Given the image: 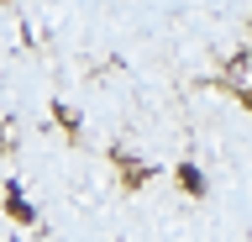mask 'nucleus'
<instances>
[{"label":"nucleus","instance_id":"obj_1","mask_svg":"<svg viewBox=\"0 0 252 242\" xmlns=\"http://www.w3.org/2000/svg\"><path fill=\"white\" fill-rule=\"evenodd\" d=\"M179 184H184L189 195H205V179H200V169H189V163L179 169Z\"/></svg>","mask_w":252,"mask_h":242},{"label":"nucleus","instance_id":"obj_2","mask_svg":"<svg viewBox=\"0 0 252 242\" xmlns=\"http://www.w3.org/2000/svg\"><path fill=\"white\" fill-rule=\"evenodd\" d=\"M247 105H252V90H247Z\"/></svg>","mask_w":252,"mask_h":242}]
</instances>
